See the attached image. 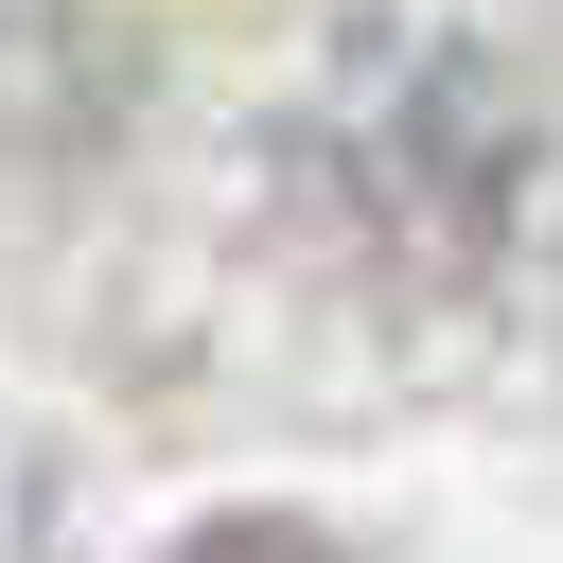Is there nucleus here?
I'll return each mask as SVG.
<instances>
[{"label": "nucleus", "instance_id": "nucleus-1", "mask_svg": "<svg viewBox=\"0 0 563 563\" xmlns=\"http://www.w3.org/2000/svg\"><path fill=\"white\" fill-rule=\"evenodd\" d=\"M176 563H334L317 528H211V545H176Z\"/></svg>", "mask_w": 563, "mask_h": 563}]
</instances>
